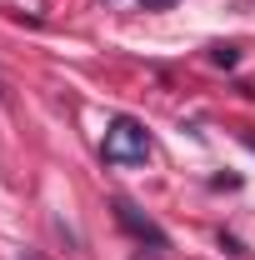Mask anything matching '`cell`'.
Segmentation results:
<instances>
[{"instance_id": "6da1fadb", "label": "cell", "mask_w": 255, "mask_h": 260, "mask_svg": "<svg viewBox=\"0 0 255 260\" xmlns=\"http://www.w3.org/2000/svg\"><path fill=\"white\" fill-rule=\"evenodd\" d=\"M150 150H155V140H150V130L140 125V120L115 115V120L105 125V145H100L105 165H120V170H130V165H145V160H150Z\"/></svg>"}, {"instance_id": "7a4b0ae2", "label": "cell", "mask_w": 255, "mask_h": 260, "mask_svg": "<svg viewBox=\"0 0 255 260\" xmlns=\"http://www.w3.org/2000/svg\"><path fill=\"white\" fill-rule=\"evenodd\" d=\"M115 215H120V225H125V230H135L140 240H150L155 250H165V230H160L150 215H140V210H135L130 200H115Z\"/></svg>"}, {"instance_id": "3957f363", "label": "cell", "mask_w": 255, "mask_h": 260, "mask_svg": "<svg viewBox=\"0 0 255 260\" xmlns=\"http://www.w3.org/2000/svg\"><path fill=\"white\" fill-rule=\"evenodd\" d=\"M210 60H215V65H225V70H230V65L240 60V50H235V45H215V50H210Z\"/></svg>"}, {"instance_id": "277c9868", "label": "cell", "mask_w": 255, "mask_h": 260, "mask_svg": "<svg viewBox=\"0 0 255 260\" xmlns=\"http://www.w3.org/2000/svg\"><path fill=\"white\" fill-rule=\"evenodd\" d=\"M145 10H165V5H175V0H140Z\"/></svg>"}]
</instances>
